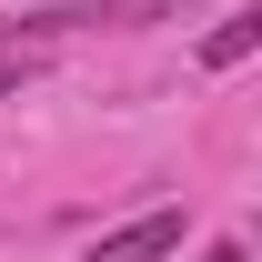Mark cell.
I'll use <instances>...</instances> for the list:
<instances>
[{"instance_id": "1", "label": "cell", "mask_w": 262, "mask_h": 262, "mask_svg": "<svg viewBox=\"0 0 262 262\" xmlns=\"http://www.w3.org/2000/svg\"><path fill=\"white\" fill-rule=\"evenodd\" d=\"M171 252H182V212H141V222L101 232L81 262H171Z\"/></svg>"}, {"instance_id": "2", "label": "cell", "mask_w": 262, "mask_h": 262, "mask_svg": "<svg viewBox=\"0 0 262 262\" xmlns=\"http://www.w3.org/2000/svg\"><path fill=\"white\" fill-rule=\"evenodd\" d=\"M252 51H262V0H242V10H222L202 31V71H242Z\"/></svg>"}, {"instance_id": "3", "label": "cell", "mask_w": 262, "mask_h": 262, "mask_svg": "<svg viewBox=\"0 0 262 262\" xmlns=\"http://www.w3.org/2000/svg\"><path fill=\"white\" fill-rule=\"evenodd\" d=\"M20 81H31V61H20V51H0V101H20Z\"/></svg>"}, {"instance_id": "4", "label": "cell", "mask_w": 262, "mask_h": 262, "mask_svg": "<svg viewBox=\"0 0 262 262\" xmlns=\"http://www.w3.org/2000/svg\"><path fill=\"white\" fill-rule=\"evenodd\" d=\"M202 262H252V252H242V242H202Z\"/></svg>"}]
</instances>
